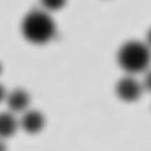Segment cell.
Returning a JSON list of instances; mask_svg holds the SVG:
<instances>
[{"instance_id": "11", "label": "cell", "mask_w": 151, "mask_h": 151, "mask_svg": "<svg viewBox=\"0 0 151 151\" xmlns=\"http://www.w3.org/2000/svg\"><path fill=\"white\" fill-rule=\"evenodd\" d=\"M0 151H7V145L4 140H0Z\"/></svg>"}, {"instance_id": "1", "label": "cell", "mask_w": 151, "mask_h": 151, "mask_svg": "<svg viewBox=\"0 0 151 151\" xmlns=\"http://www.w3.org/2000/svg\"><path fill=\"white\" fill-rule=\"evenodd\" d=\"M21 34L26 41L34 45H44L57 34L55 21L44 9H34L23 17Z\"/></svg>"}, {"instance_id": "12", "label": "cell", "mask_w": 151, "mask_h": 151, "mask_svg": "<svg viewBox=\"0 0 151 151\" xmlns=\"http://www.w3.org/2000/svg\"><path fill=\"white\" fill-rule=\"evenodd\" d=\"M1 69H3V66H1V64H0V73H1Z\"/></svg>"}, {"instance_id": "4", "label": "cell", "mask_w": 151, "mask_h": 151, "mask_svg": "<svg viewBox=\"0 0 151 151\" xmlns=\"http://www.w3.org/2000/svg\"><path fill=\"white\" fill-rule=\"evenodd\" d=\"M20 129L24 130L28 134H37L40 133L44 126H45V117L44 114L35 110V109H28L24 113H21V117L19 119Z\"/></svg>"}, {"instance_id": "10", "label": "cell", "mask_w": 151, "mask_h": 151, "mask_svg": "<svg viewBox=\"0 0 151 151\" xmlns=\"http://www.w3.org/2000/svg\"><path fill=\"white\" fill-rule=\"evenodd\" d=\"M145 44L148 45V48L151 50V27L148 28V31H147V34H145Z\"/></svg>"}, {"instance_id": "6", "label": "cell", "mask_w": 151, "mask_h": 151, "mask_svg": "<svg viewBox=\"0 0 151 151\" xmlns=\"http://www.w3.org/2000/svg\"><path fill=\"white\" fill-rule=\"evenodd\" d=\"M19 129V119L14 116V113L9 110L0 113V140H7L13 137Z\"/></svg>"}, {"instance_id": "2", "label": "cell", "mask_w": 151, "mask_h": 151, "mask_svg": "<svg viewBox=\"0 0 151 151\" xmlns=\"http://www.w3.org/2000/svg\"><path fill=\"white\" fill-rule=\"evenodd\" d=\"M116 61L127 75L144 73L151 68V50L144 41L129 40L119 48Z\"/></svg>"}, {"instance_id": "5", "label": "cell", "mask_w": 151, "mask_h": 151, "mask_svg": "<svg viewBox=\"0 0 151 151\" xmlns=\"http://www.w3.org/2000/svg\"><path fill=\"white\" fill-rule=\"evenodd\" d=\"M30 95L27 91L21 88H16L12 92H7L6 105L9 107V112L12 113H24L30 109Z\"/></svg>"}, {"instance_id": "7", "label": "cell", "mask_w": 151, "mask_h": 151, "mask_svg": "<svg viewBox=\"0 0 151 151\" xmlns=\"http://www.w3.org/2000/svg\"><path fill=\"white\" fill-rule=\"evenodd\" d=\"M41 6L45 12H57V10H61L62 7L66 4V0H40Z\"/></svg>"}, {"instance_id": "3", "label": "cell", "mask_w": 151, "mask_h": 151, "mask_svg": "<svg viewBox=\"0 0 151 151\" xmlns=\"http://www.w3.org/2000/svg\"><path fill=\"white\" fill-rule=\"evenodd\" d=\"M114 92L120 100H123L126 103H133L141 98V95L144 92V86L143 82L136 78V75H127L119 79L114 86Z\"/></svg>"}, {"instance_id": "8", "label": "cell", "mask_w": 151, "mask_h": 151, "mask_svg": "<svg viewBox=\"0 0 151 151\" xmlns=\"http://www.w3.org/2000/svg\"><path fill=\"white\" fill-rule=\"evenodd\" d=\"M143 86H144V91L145 92H150L151 93V68L148 71L144 72V78H143Z\"/></svg>"}, {"instance_id": "9", "label": "cell", "mask_w": 151, "mask_h": 151, "mask_svg": "<svg viewBox=\"0 0 151 151\" xmlns=\"http://www.w3.org/2000/svg\"><path fill=\"white\" fill-rule=\"evenodd\" d=\"M6 96H7V92L4 89V86L0 85V103L1 102H6Z\"/></svg>"}]
</instances>
